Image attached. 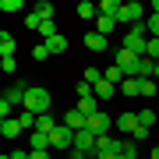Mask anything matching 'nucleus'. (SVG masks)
<instances>
[{"mask_svg": "<svg viewBox=\"0 0 159 159\" xmlns=\"http://www.w3.org/2000/svg\"><path fill=\"white\" fill-rule=\"evenodd\" d=\"M120 46L124 50H131L134 57H145L148 53V39H145V21H138V25H131V32L120 39Z\"/></svg>", "mask_w": 159, "mask_h": 159, "instance_id": "2", "label": "nucleus"}, {"mask_svg": "<svg viewBox=\"0 0 159 159\" xmlns=\"http://www.w3.org/2000/svg\"><path fill=\"white\" fill-rule=\"evenodd\" d=\"M120 159H124V156H120Z\"/></svg>", "mask_w": 159, "mask_h": 159, "instance_id": "43", "label": "nucleus"}, {"mask_svg": "<svg viewBox=\"0 0 159 159\" xmlns=\"http://www.w3.org/2000/svg\"><path fill=\"white\" fill-rule=\"evenodd\" d=\"M0 11H7V14H11V11H21V0H0Z\"/></svg>", "mask_w": 159, "mask_h": 159, "instance_id": "33", "label": "nucleus"}, {"mask_svg": "<svg viewBox=\"0 0 159 159\" xmlns=\"http://www.w3.org/2000/svg\"><path fill=\"white\" fill-rule=\"evenodd\" d=\"M14 50H18L14 35L11 32H0V57H14Z\"/></svg>", "mask_w": 159, "mask_h": 159, "instance_id": "12", "label": "nucleus"}, {"mask_svg": "<svg viewBox=\"0 0 159 159\" xmlns=\"http://www.w3.org/2000/svg\"><path fill=\"white\" fill-rule=\"evenodd\" d=\"M113 142H117V138H110V134H99V138H96V152H110V148H113Z\"/></svg>", "mask_w": 159, "mask_h": 159, "instance_id": "28", "label": "nucleus"}, {"mask_svg": "<svg viewBox=\"0 0 159 159\" xmlns=\"http://www.w3.org/2000/svg\"><path fill=\"white\" fill-rule=\"evenodd\" d=\"M50 159H57V156H50Z\"/></svg>", "mask_w": 159, "mask_h": 159, "instance_id": "42", "label": "nucleus"}, {"mask_svg": "<svg viewBox=\"0 0 159 159\" xmlns=\"http://www.w3.org/2000/svg\"><path fill=\"white\" fill-rule=\"evenodd\" d=\"M148 159H159V145H156V148H152V152H148Z\"/></svg>", "mask_w": 159, "mask_h": 159, "instance_id": "40", "label": "nucleus"}, {"mask_svg": "<svg viewBox=\"0 0 159 159\" xmlns=\"http://www.w3.org/2000/svg\"><path fill=\"white\" fill-rule=\"evenodd\" d=\"M117 21H127V25H138L145 21V4H138V0H131V4H124V11H120Z\"/></svg>", "mask_w": 159, "mask_h": 159, "instance_id": "5", "label": "nucleus"}, {"mask_svg": "<svg viewBox=\"0 0 159 159\" xmlns=\"http://www.w3.org/2000/svg\"><path fill=\"white\" fill-rule=\"evenodd\" d=\"M117 152L124 159H138V142L134 138H117Z\"/></svg>", "mask_w": 159, "mask_h": 159, "instance_id": "9", "label": "nucleus"}, {"mask_svg": "<svg viewBox=\"0 0 159 159\" xmlns=\"http://www.w3.org/2000/svg\"><path fill=\"white\" fill-rule=\"evenodd\" d=\"M85 46H89L92 53H102V50H106V35H99V32H89V35H85Z\"/></svg>", "mask_w": 159, "mask_h": 159, "instance_id": "17", "label": "nucleus"}, {"mask_svg": "<svg viewBox=\"0 0 159 159\" xmlns=\"http://www.w3.org/2000/svg\"><path fill=\"white\" fill-rule=\"evenodd\" d=\"M32 152H53V148H50V134L32 131Z\"/></svg>", "mask_w": 159, "mask_h": 159, "instance_id": "13", "label": "nucleus"}, {"mask_svg": "<svg viewBox=\"0 0 159 159\" xmlns=\"http://www.w3.org/2000/svg\"><path fill=\"white\" fill-rule=\"evenodd\" d=\"M50 148H53V152L74 148V131H71V127H64V124H57V127L50 131Z\"/></svg>", "mask_w": 159, "mask_h": 159, "instance_id": "3", "label": "nucleus"}, {"mask_svg": "<svg viewBox=\"0 0 159 159\" xmlns=\"http://www.w3.org/2000/svg\"><path fill=\"white\" fill-rule=\"evenodd\" d=\"M11 110H14L11 102H7V99H0V117H4V120H11Z\"/></svg>", "mask_w": 159, "mask_h": 159, "instance_id": "35", "label": "nucleus"}, {"mask_svg": "<svg viewBox=\"0 0 159 159\" xmlns=\"http://www.w3.org/2000/svg\"><path fill=\"white\" fill-rule=\"evenodd\" d=\"M53 127H57V120H53L50 113H43L39 120H35V131H43V134H50V131H53Z\"/></svg>", "mask_w": 159, "mask_h": 159, "instance_id": "25", "label": "nucleus"}, {"mask_svg": "<svg viewBox=\"0 0 159 159\" xmlns=\"http://www.w3.org/2000/svg\"><path fill=\"white\" fill-rule=\"evenodd\" d=\"M117 127H120V134H134V127H138V113H120Z\"/></svg>", "mask_w": 159, "mask_h": 159, "instance_id": "11", "label": "nucleus"}, {"mask_svg": "<svg viewBox=\"0 0 159 159\" xmlns=\"http://www.w3.org/2000/svg\"><path fill=\"white\" fill-rule=\"evenodd\" d=\"M74 11H78V18H85V21H89V18L96 21V18H99V4H89V0H81Z\"/></svg>", "mask_w": 159, "mask_h": 159, "instance_id": "15", "label": "nucleus"}, {"mask_svg": "<svg viewBox=\"0 0 159 159\" xmlns=\"http://www.w3.org/2000/svg\"><path fill=\"white\" fill-rule=\"evenodd\" d=\"M113 29H117V18H106V14L96 18V32H99V35H106V39H110V32H113Z\"/></svg>", "mask_w": 159, "mask_h": 159, "instance_id": "14", "label": "nucleus"}, {"mask_svg": "<svg viewBox=\"0 0 159 159\" xmlns=\"http://www.w3.org/2000/svg\"><path fill=\"white\" fill-rule=\"evenodd\" d=\"M0 134H4V138H18V134H21V124H18L14 117L11 120H0Z\"/></svg>", "mask_w": 159, "mask_h": 159, "instance_id": "19", "label": "nucleus"}, {"mask_svg": "<svg viewBox=\"0 0 159 159\" xmlns=\"http://www.w3.org/2000/svg\"><path fill=\"white\" fill-rule=\"evenodd\" d=\"M102 78H106V81H110V85H117V89H120V81H124V78H127V74H124V71H120V67H117V64H113V67H106V71H102Z\"/></svg>", "mask_w": 159, "mask_h": 159, "instance_id": "22", "label": "nucleus"}, {"mask_svg": "<svg viewBox=\"0 0 159 159\" xmlns=\"http://www.w3.org/2000/svg\"><path fill=\"white\" fill-rule=\"evenodd\" d=\"M0 67H4L7 74H14V71H18V64H14V57H4V64H0Z\"/></svg>", "mask_w": 159, "mask_h": 159, "instance_id": "37", "label": "nucleus"}, {"mask_svg": "<svg viewBox=\"0 0 159 159\" xmlns=\"http://www.w3.org/2000/svg\"><path fill=\"white\" fill-rule=\"evenodd\" d=\"M110 127H113V120H110L106 113H102V110L89 117V131H92V134H110Z\"/></svg>", "mask_w": 159, "mask_h": 159, "instance_id": "8", "label": "nucleus"}, {"mask_svg": "<svg viewBox=\"0 0 159 159\" xmlns=\"http://www.w3.org/2000/svg\"><path fill=\"white\" fill-rule=\"evenodd\" d=\"M145 57H152V60H159V39H148V53Z\"/></svg>", "mask_w": 159, "mask_h": 159, "instance_id": "34", "label": "nucleus"}, {"mask_svg": "<svg viewBox=\"0 0 159 159\" xmlns=\"http://www.w3.org/2000/svg\"><path fill=\"white\" fill-rule=\"evenodd\" d=\"M120 96H142L138 78H124V81H120Z\"/></svg>", "mask_w": 159, "mask_h": 159, "instance_id": "21", "label": "nucleus"}, {"mask_svg": "<svg viewBox=\"0 0 159 159\" xmlns=\"http://www.w3.org/2000/svg\"><path fill=\"white\" fill-rule=\"evenodd\" d=\"M14 120L21 124V131H35V120H39V117H35V113H29V110H21Z\"/></svg>", "mask_w": 159, "mask_h": 159, "instance_id": "23", "label": "nucleus"}, {"mask_svg": "<svg viewBox=\"0 0 159 159\" xmlns=\"http://www.w3.org/2000/svg\"><path fill=\"white\" fill-rule=\"evenodd\" d=\"M92 92H96V99H113V96H117V85H110V81L102 78V81H99V85L92 89Z\"/></svg>", "mask_w": 159, "mask_h": 159, "instance_id": "20", "label": "nucleus"}, {"mask_svg": "<svg viewBox=\"0 0 159 159\" xmlns=\"http://www.w3.org/2000/svg\"><path fill=\"white\" fill-rule=\"evenodd\" d=\"M138 60H142V57H134L131 50H124V46H120V50H117V60H113V64H117V67H120V71H124L127 78H131V74H134V64H138Z\"/></svg>", "mask_w": 159, "mask_h": 159, "instance_id": "6", "label": "nucleus"}, {"mask_svg": "<svg viewBox=\"0 0 159 159\" xmlns=\"http://www.w3.org/2000/svg\"><path fill=\"white\" fill-rule=\"evenodd\" d=\"M46 50H50V53H64V50H67V39H64V35L57 32L53 39H46Z\"/></svg>", "mask_w": 159, "mask_h": 159, "instance_id": "24", "label": "nucleus"}, {"mask_svg": "<svg viewBox=\"0 0 159 159\" xmlns=\"http://www.w3.org/2000/svg\"><path fill=\"white\" fill-rule=\"evenodd\" d=\"M35 14H39L43 21H53V18H57V7H53L50 0H39V4H35Z\"/></svg>", "mask_w": 159, "mask_h": 159, "instance_id": "18", "label": "nucleus"}, {"mask_svg": "<svg viewBox=\"0 0 159 159\" xmlns=\"http://www.w3.org/2000/svg\"><path fill=\"white\" fill-rule=\"evenodd\" d=\"M60 124H64V127H71L74 134H78V131H85V127H89V117H85V113H78V110H67Z\"/></svg>", "mask_w": 159, "mask_h": 159, "instance_id": "7", "label": "nucleus"}, {"mask_svg": "<svg viewBox=\"0 0 159 159\" xmlns=\"http://www.w3.org/2000/svg\"><path fill=\"white\" fill-rule=\"evenodd\" d=\"M50 92H46L43 85H32L29 92H25V106L21 110H29V113H35V117H43V113H50Z\"/></svg>", "mask_w": 159, "mask_h": 159, "instance_id": "1", "label": "nucleus"}, {"mask_svg": "<svg viewBox=\"0 0 159 159\" xmlns=\"http://www.w3.org/2000/svg\"><path fill=\"white\" fill-rule=\"evenodd\" d=\"M81 81H89V85L96 89L99 81H102V71H99V67H85V78H81Z\"/></svg>", "mask_w": 159, "mask_h": 159, "instance_id": "26", "label": "nucleus"}, {"mask_svg": "<svg viewBox=\"0 0 159 159\" xmlns=\"http://www.w3.org/2000/svg\"><path fill=\"white\" fill-rule=\"evenodd\" d=\"M138 85H142V96H156V78H142Z\"/></svg>", "mask_w": 159, "mask_h": 159, "instance_id": "30", "label": "nucleus"}, {"mask_svg": "<svg viewBox=\"0 0 159 159\" xmlns=\"http://www.w3.org/2000/svg\"><path fill=\"white\" fill-rule=\"evenodd\" d=\"M148 11H152V14H159V0H152V4H148Z\"/></svg>", "mask_w": 159, "mask_h": 159, "instance_id": "38", "label": "nucleus"}, {"mask_svg": "<svg viewBox=\"0 0 159 159\" xmlns=\"http://www.w3.org/2000/svg\"><path fill=\"white\" fill-rule=\"evenodd\" d=\"M96 138H99V134H92L89 127H85V131H78V134H74V148H71V152L92 156V152H96Z\"/></svg>", "mask_w": 159, "mask_h": 159, "instance_id": "4", "label": "nucleus"}, {"mask_svg": "<svg viewBox=\"0 0 159 159\" xmlns=\"http://www.w3.org/2000/svg\"><path fill=\"white\" fill-rule=\"evenodd\" d=\"M32 57H35V60H46V57H50V50H46V43H35V46H32Z\"/></svg>", "mask_w": 159, "mask_h": 159, "instance_id": "32", "label": "nucleus"}, {"mask_svg": "<svg viewBox=\"0 0 159 159\" xmlns=\"http://www.w3.org/2000/svg\"><path fill=\"white\" fill-rule=\"evenodd\" d=\"M64 159H85V156H81V152H67V156H64Z\"/></svg>", "mask_w": 159, "mask_h": 159, "instance_id": "39", "label": "nucleus"}, {"mask_svg": "<svg viewBox=\"0 0 159 159\" xmlns=\"http://www.w3.org/2000/svg\"><path fill=\"white\" fill-rule=\"evenodd\" d=\"M131 138H134V142H145V138H148V127H142V124H138V127H134V134H131Z\"/></svg>", "mask_w": 159, "mask_h": 159, "instance_id": "36", "label": "nucleus"}, {"mask_svg": "<svg viewBox=\"0 0 159 159\" xmlns=\"http://www.w3.org/2000/svg\"><path fill=\"white\" fill-rule=\"evenodd\" d=\"M138 124H142V127H152L156 124V113H152V110H142V113H138Z\"/></svg>", "mask_w": 159, "mask_h": 159, "instance_id": "29", "label": "nucleus"}, {"mask_svg": "<svg viewBox=\"0 0 159 159\" xmlns=\"http://www.w3.org/2000/svg\"><path fill=\"white\" fill-rule=\"evenodd\" d=\"M35 35H43V39H53V35H57V21H43Z\"/></svg>", "mask_w": 159, "mask_h": 159, "instance_id": "27", "label": "nucleus"}, {"mask_svg": "<svg viewBox=\"0 0 159 159\" xmlns=\"http://www.w3.org/2000/svg\"><path fill=\"white\" fill-rule=\"evenodd\" d=\"M120 11H124V4H117V0H102L99 4V14H106V18H120Z\"/></svg>", "mask_w": 159, "mask_h": 159, "instance_id": "16", "label": "nucleus"}, {"mask_svg": "<svg viewBox=\"0 0 159 159\" xmlns=\"http://www.w3.org/2000/svg\"><path fill=\"white\" fill-rule=\"evenodd\" d=\"M74 96H78V99H85V96H96V92H92V85H89V81H78V89H74Z\"/></svg>", "mask_w": 159, "mask_h": 159, "instance_id": "31", "label": "nucleus"}, {"mask_svg": "<svg viewBox=\"0 0 159 159\" xmlns=\"http://www.w3.org/2000/svg\"><path fill=\"white\" fill-rule=\"evenodd\" d=\"M78 113H85V117H92V113H99V99L96 96H85V99H78Z\"/></svg>", "mask_w": 159, "mask_h": 159, "instance_id": "10", "label": "nucleus"}, {"mask_svg": "<svg viewBox=\"0 0 159 159\" xmlns=\"http://www.w3.org/2000/svg\"><path fill=\"white\" fill-rule=\"evenodd\" d=\"M85 159H99V156H96V152H92V156H85Z\"/></svg>", "mask_w": 159, "mask_h": 159, "instance_id": "41", "label": "nucleus"}]
</instances>
